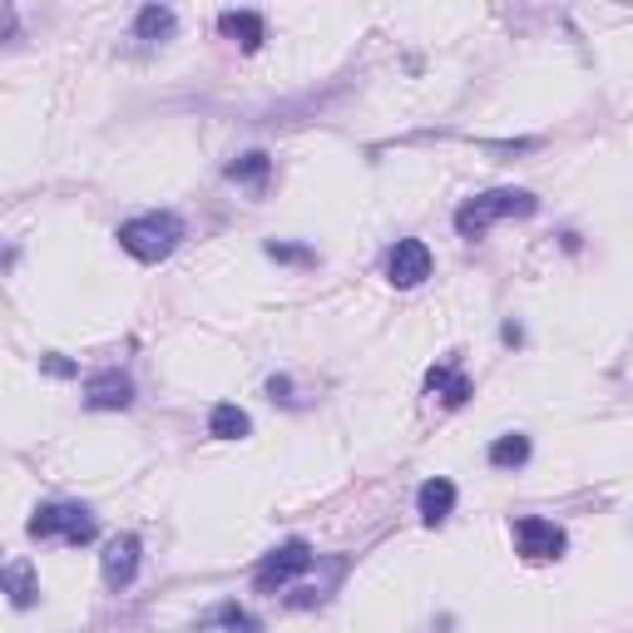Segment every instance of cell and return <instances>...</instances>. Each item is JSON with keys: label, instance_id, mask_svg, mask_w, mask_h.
Returning <instances> with one entry per match:
<instances>
[{"label": "cell", "instance_id": "11", "mask_svg": "<svg viewBox=\"0 0 633 633\" xmlns=\"http://www.w3.org/2000/svg\"><path fill=\"white\" fill-rule=\"evenodd\" d=\"M426 391H430V397H440L446 406H461V401L471 397V381L455 372V362H440V366H430V372H426Z\"/></svg>", "mask_w": 633, "mask_h": 633}, {"label": "cell", "instance_id": "3", "mask_svg": "<svg viewBox=\"0 0 633 633\" xmlns=\"http://www.w3.org/2000/svg\"><path fill=\"white\" fill-rule=\"evenodd\" d=\"M35 539H70V545H89L95 539V515L85 504H45L31 515Z\"/></svg>", "mask_w": 633, "mask_h": 633}, {"label": "cell", "instance_id": "2", "mask_svg": "<svg viewBox=\"0 0 633 633\" xmlns=\"http://www.w3.org/2000/svg\"><path fill=\"white\" fill-rule=\"evenodd\" d=\"M179 238H183V223L173 214H144L119 228V247L139 263H163L179 247Z\"/></svg>", "mask_w": 633, "mask_h": 633}, {"label": "cell", "instance_id": "8", "mask_svg": "<svg viewBox=\"0 0 633 633\" xmlns=\"http://www.w3.org/2000/svg\"><path fill=\"white\" fill-rule=\"evenodd\" d=\"M85 401L95 411H124V406H134V381L124 372H99V376H89Z\"/></svg>", "mask_w": 633, "mask_h": 633}, {"label": "cell", "instance_id": "18", "mask_svg": "<svg viewBox=\"0 0 633 633\" xmlns=\"http://www.w3.org/2000/svg\"><path fill=\"white\" fill-rule=\"evenodd\" d=\"M268 258H278V263H312V253H307V247H288V243H268Z\"/></svg>", "mask_w": 633, "mask_h": 633}, {"label": "cell", "instance_id": "14", "mask_svg": "<svg viewBox=\"0 0 633 633\" xmlns=\"http://www.w3.org/2000/svg\"><path fill=\"white\" fill-rule=\"evenodd\" d=\"M208 430H214L218 440H243L247 430H253V421H247V411H243V406L223 401V406H214V416H208Z\"/></svg>", "mask_w": 633, "mask_h": 633}, {"label": "cell", "instance_id": "6", "mask_svg": "<svg viewBox=\"0 0 633 633\" xmlns=\"http://www.w3.org/2000/svg\"><path fill=\"white\" fill-rule=\"evenodd\" d=\"M387 278L397 282V288H416V282L430 278V247L421 243V238H401L397 247H391L387 258Z\"/></svg>", "mask_w": 633, "mask_h": 633}, {"label": "cell", "instance_id": "12", "mask_svg": "<svg viewBox=\"0 0 633 633\" xmlns=\"http://www.w3.org/2000/svg\"><path fill=\"white\" fill-rule=\"evenodd\" d=\"M5 594H11V604L15 609H31L35 599H40V584H35V574H31V564L25 559H15V564H5Z\"/></svg>", "mask_w": 633, "mask_h": 633}, {"label": "cell", "instance_id": "17", "mask_svg": "<svg viewBox=\"0 0 633 633\" xmlns=\"http://www.w3.org/2000/svg\"><path fill=\"white\" fill-rule=\"evenodd\" d=\"M218 623H223V629H233V633H258L263 629V623L253 619V613H243L238 604H223V609H218Z\"/></svg>", "mask_w": 633, "mask_h": 633}, {"label": "cell", "instance_id": "5", "mask_svg": "<svg viewBox=\"0 0 633 633\" xmlns=\"http://www.w3.org/2000/svg\"><path fill=\"white\" fill-rule=\"evenodd\" d=\"M515 545H520V555L529 559V564H545V559H559L564 555V529L555 525V520H539V515H525V520H515Z\"/></svg>", "mask_w": 633, "mask_h": 633}, {"label": "cell", "instance_id": "10", "mask_svg": "<svg viewBox=\"0 0 633 633\" xmlns=\"http://www.w3.org/2000/svg\"><path fill=\"white\" fill-rule=\"evenodd\" d=\"M218 31H223L228 40L243 45L247 54H253V50L263 45V35H268V25H263L258 11H223V15H218Z\"/></svg>", "mask_w": 633, "mask_h": 633}, {"label": "cell", "instance_id": "1", "mask_svg": "<svg viewBox=\"0 0 633 633\" xmlns=\"http://www.w3.org/2000/svg\"><path fill=\"white\" fill-rule=\"evenodd\" d=\"M539 208L535 194H525V188H490V194L471 198V204L455 214V233L461 238H480L490 223H500V218H529Z\"/></svg>", "mask_w": 633, "mask_h": 633}, {"label": "cell", "instance_id": "15", "mask_svg": "<svg viewBox=\"0 0 633 633\" xmlns=\"http://www.w3.org/2000/svg\"><path fill=\"white\" fill-rule=\"evenodd\" d=\"M525 461H529V436H520V430H515V436H500L490 446V465H495V471H520Z\"/></svg>", "mask_w": 633, "mask_h": 633}, {"label": "cell", "instance_id": "16", "mask_svg": "<svg viewBox=\"0 0 633 633\" xmlns=\"http://www.w3.org/2000/svg\"><path fill=\"white\" fill-rule=\"evenodd\" d=\"M268 154H243V159H233L228 163V179H238V183H263L268 179Z\"/></svg>", "mask_w": 633, "mask_h": 633}, {"label": "cell", "instance_id": "4", "mask_svg": "<svg viewBox=\"0 0 633 633\" xmlns=\"http://www.w3.org/2000/svg\"><path fill=\"white\" fill-rule=\"evenodd\" d=\"M302 569H312V545H307V539H288V545L272 549V555L258 564V580H253V584H258L263 594H272V589H282L288 580H297Z\"/></svg>", "mask_w": 633, "mask_h": 633}, {"label": "cell", "instance_id": "9", "mask_svg": "<svg viewBox=\"0 0 633 633\" xmlns=\"http://www.w3.org/2000/svg\"><path fill=\"white\" fill-rule=\"evenodd\" d=\"M416 510H421V520L426 525H446L451 520V510H455V485L451 480H426L421 485V495H416Z\"/></svg>", "mask_w": 633, "mask_h": 633}, {"label": "cell", "instance_id": "7", "mask_svg": "<svg viewBox=\"0 0 633 633\" xmlns=\"http://www.w3.org/2000/svg\"><path fill=\"white\" fill-rule=\"evenodd\" d=\"M99 569H105V584H109V589H124V584H134V574H139V539H134V535H114L105 545V559H99Z\"/></svg>", "mask_w": 633, "mask_h": 633}, {"label": "cell", "instance_id": "19", "mask_svg": "<svg viewBox=\"0 0 633 633\" xmlns=\"http://www.w3.org/2000/svg\"><path fill=\"white\" fill-rule=\"evenodd\" d=\"M40 366H45V372H50V376H70V372H75V366H70V362H60V356H40Z\"/></svg>", "mask_w": 633, "mask_h": 633}, {"label": "cell", "instance_id": "13", "mask_svg": "<svg viewBox=\"0 0 633 633\" xmlns=\"http://www.w3.org/2000/svg\"><path fill=\"white\" fill-rule=\"evenodd\" d=\"M134 35H139L144 45H163L173 35V11L169 5H144L139 21H134Z\"/></svg>", "mask_w": 633, "mask_h": 633}]
</instances>
